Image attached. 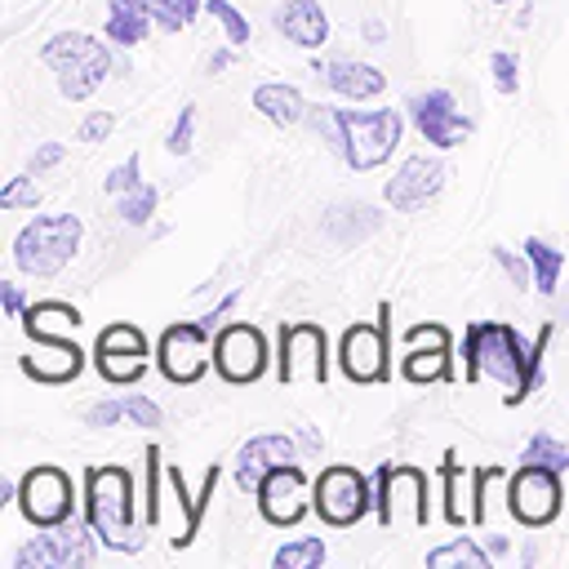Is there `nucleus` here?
Masks as SVG:
<instances>
[{
  "label": "nucleus",
  "instance_id": "39448f33",
  "mask_svg": "<svg viewBox=\"0 0 569 569\" xmlns=\"http://www.w3.org/2000/svg\"><path fill=\"white\" fill-rule=\"evenodd\" d=\"M373 516L382 529H422L431 520L427 471L413 462H382L373 476Z\"/></svg>",
  "mask_w": 569,
  "mask_h": 569
},
{
  "label": "nucleus",
  "instance_id": "7ed1b4c3",
  "mask_svg": "<svg viewBox=\"0 0 569 569\" xmlns=\"http://www.w3.org/2000/svg\"><path fill=\"white\" fill-rule=\"evenodd\" d=\"M111 40L84 36V31H58L40 44V62L53 71L58 93L67 102H84L98 93V84L111 76Z\"/></svg>",
  "mask_w": 569,
  "mask_h": 569
},
{
  "label": "nucleus",
  "instance_id": "9d476101",
  "mask_svg": "<svg viewBox=\"0 0 569 569\" xmlns=\"http://www.w3.org/2000/svg\"><path fill=\"white\" fill-rule=\"evenodd\" d=\"M565 507V489H560V471L551 467H533L520 462V471L507 476V511L516 525L525 529H547Z\"/></svg>",
  "mask_w": 569,
  "mask_h": 569
},
{
  "label": "nucleus",
  "instance_id": "f03ea898",
  "mask_svg": "<svg viewBox=\"0 0 569 569\" xmlns=\"http://www.w3.org/2000/svg\"><path fill=\"white\" fill-rule=\"evenodd\" d=\"M84 516L98 533V542L107 551H142L147 547V533L133 516V471L129 467H89L84 471Z\"/></svg>",
  "mask_w": 569,
  "mask_h": 569
},
{
  "label": "nucleus",
  "instance_id": "c756f323",
  "mask_svg": "<svg viewBox=\"0 0 569 569\" xmlns=\"http://www.w3.org/2000/svg\"><path fill=\"white\" fill-rule=\"evenodd\" d=\"M449 356H453V347H405L400 373H405V382H413V387L445 382V378H453Z\"/></svg>",
  "mask_w": 569,
  "mask_h": 569
},
{
  "label": "nucleus",
  "instance_id": "3c124183",
  "mask_svg": "<svg viewBox=\"0 0 569 569\" xmlns=\"http://www.w3.org/2000/svg\"><path fill=\"white\" fill-rule=\"evenodd\" d=\"M236 302H240V293H236V289H231V293H227V298H222V302H218V307H213V311H204V316H200V325H204V329H209V333H213V329H222V320H227V316H231V307H236Z\"/></svg>",
  "mask_w": 569,
  "mask_h": 569
},
{
  "label": "nucleus",
  "instance_id": "ddd939ff",
  "mask_svg": "<svg viewBox=\"0 0 569 569\" xmlns=\"http://www.w3.org/2000/svg\"><path fill=\"white\" fill-rule=\"evenodd\" d=\"M387 325H391V307L382 302L378 320H356L351 329H342L338 369L347 373V382H356V387L387 382Z\"/></svg>",
  "mask_w": 569,
  "mask_h": 569
},
{
  "label": "nucleus",
  "instance_id": "72a5a7b5",
  "mask_svg": "<svg viewBox=\"0 0 569 569\" xmlns=\"http://www.w3.org/2000/svg\"><path fill=\"white\" fill-rule=\"evenodd\" d=\"M507 485V467H476L471 471V525H489L493 489Z\"/></svg>",
  "mask_w": 569,
  "mask_h": 569
},
{
  "label": "nucleus",
  "instance_id": "4c0bfd02",
  "mask_svg": "<svg viewBox=\"0 0 569 569\" xmlns=\"http://www.w3.org/2000/svg\"><path fill=\"white\" fill-rule=\"evenodd\" d=\"M160 445H147L142 453V520L156 525L160 520Z\"/></svg>",
  "mask_w": 569,
  "mask_h": 569
},
{
  "label": "nucleus",
  "instance_id": "bb28decb",
  "mask_svg": "<svg viewBox=\"0 0 569 569\" xmlns=\"http://www.w3.org/2000/svg\"><path fill=\"white\" fill-rule=\"evenodd\" d=\"M18 320H22L27 338H71V333L80 329V311H76L71 302H58V298L31 302Z\"/></svg>",
  "mask_w": 569,
  "mask_h": 569
},
{
  "label": "nucleus",
  "instance_id": "a878e982",
  "mask_svg": "<svg viewBox=\"0 0 569 569\" xmlns=\"http://www.w3.org/2000/svg\"><path fill=\"white\" fill-rule=\"evenodd\" d=\"M382 227V213L373 209V204H351V200H342V204H333L329 213H325V231L342 244V249H351V244H360V240H369L373 231Z\"/></svg>",
  "mask_w": 569,
  "mask_h": 569
},
{
  "label": "nucleus",
  "instance_id": "8fccbe9b",
  "mask_svg": "<svg viewBox=\"0 0 569 569\" xmlns=\"http://www.w3.org/2000/svg\"><path fill=\"white\" fill-rule=\"evenodd\" d=\"M0 307H4V316H9V320H18V316L27 311L22 284H13V280H0Z\"/></svg>",
  "mask_w": 569,
  "mask_h": 569
},
{
  "label": "nucleus",
  "instance_id": "ea45409f",
  "mask_svg": "<svg viewBox=\"0 0 569 569\" xmlns=\"http://www.w3.org/2000/svg\"><path fill=\"white\" fill-rule=\"evenodd\" d=\"M191 147H196V107L187 102V107H178V120L164 133V151L169 156H187Z\"/></svg>",
  "mask_w": 569,
  "mask_h": 569
},
{
  "label": "nucleus",
  "instance_id": "cd10ccee",
  "mask_svg": "<svg viewBox=\"0 0 569 569\" xmlns=\"http://www.w3.org/2000/svg\"><path fill=\"white\" fill-rule=\"evenodd\" d=\"M164 476H169V485H173V493L182 498V507H187V520H182V533H173V547H187L196 533H200V520H204V507H209V498H213V489H218V476H222V467L213 462L209 471H204V485H200V493L191 498L187 493V480H182V471L169 462L164 467Z\"/></svg>",
  "mask_w": 569,
  "mask_h": 569
},
{
  "label": "nucleus",
  "instance_id": "a19ab883",
  "mask_svg": "<svg viewBox=\"0 0 569 569\" xmlns=\"http://www.w3.org/2000/svg\"><path fill=\"white\" fill-rule=\"evenodd\" d=\"M36 204H40V187H36L31 169L0 187V209H36Z\"/></svg>",
  "mask_w": 569,
  "mask_h": 569
},
{
  "label": "nucleus",
  "instance_id": "a211bd4d",
  "mask_svg": "<svg viewBox=\"0 0 569 569\" xmlns=\"http://www.w3.org/2000/svg\"><path fill=\"white\" fill-rule=\"evenodd\" d=\"M253 498H258L262 520H267V525H276V529L298 525V520L307 516V507H311V498H307V476H302V467H298V462H284V467L267 471Z\"/></svg>",
  "mask_w": 569,
  "mask_h": 569
},
{
  "label": "nucleus",
  "instance_id": "9b49d317",
  "mask_svg": "<svg viewBox=\"0 0 569 569\" xmlns=\"http://www.w3.org/2000/svg\"><path fill=\"white\" fill-rule=\"evenodd\" d=\"M156 365L173 387H191L213 365V333L200 320H178L156 342Z\"/></svg>",
  "mask_w": 569,
  "mask_h": 569
},
{
  "label": "nucleus",
  "instance_id": "a18cd8bd",
  "mask_svg": "<svg viewBox=\"0 0 569 569\" xmlns=\"http://www.w3.org/2000/svg\"><path fill=\"white\" fill-rule=\"evenodd\" d=\"M493 262L507 271V280H511L516 289H529V280H533V267H529V258H516L511 249H502V244H498V249H493Z\"/></svg>",
  "mask_w": 569,
  "mask_h": 569
},
{
  "label": "nucleus",
  "instance_id": "6e6d98bb",
  "mask_svg": "<svg viewBox=\"0 0 569 569\" xmlns=\"http://www.w3.org/2000/svg\"><path fill=\"white\" fill-rule=\"evenodd\" d=\"M507 547H511V542H507V538H502V533H489V551H493V556H502V551H507Z\"/></svg>",
  "mask_w": 569,
  "mask_h": 569
},
{
  "label": "nucleus",
  "instance_id": "4be33fe9",
  "mask_svg": "<svg viewBox=\"0 0 569 569\" xmlns=\"http://www.w3.org/2000/svg\"><path fill=\"white\" fill-rule=\"evenodd\" d=\"M271 22L298 49H320L329 40V13L320 9V0H284V4H276Z\"/></svg>",
  "mask_w": 569,
  "mask_h": 569
},
{
  "label": "nucleus",
  "instance_id": "f704fd0d",
  "mask_svg": "<svg viewBox=\"0 0 569 569\" xmlns=\"http://www.w3.org/2000/svg\"><path fill=\"white\" fill-rule=\"evenodd\" d=\"M520 462H533V467H551V471H569V445H560L551 431H533L520 449Z\"/></svg>",
  "mask_w": 569,
  "mask_h": 569
},
{
  "label": "nucleus",
  "instance_id": "6ab92c4d",
  "mask_svg": "<svg viewBox=\"0 0 569 569\" xmlns=\"http://www.w3.org/2000/svg\"><path fill=\"white\" fill-rule=\"evenodd\" d=\"M284 462H298V440L293 436H284V431H258V436H249L236 449V467H231L236 489L240 493H258L262 476L276 471V467H284Z\"/></svg>",
  "mask_w": 569,
  "mask_h": 569
},
{
  "label": "nucleus",
  "instance_id": "b1692460",
  "mask_svg": "<svg viewBox=\"0 0 569 569\" xmlns=\"http://www.w3.org/2000/svg\"><path fill=\"white\" fill-rule=\"evenodd\" d=\"M156 27V13H151V0H107V27L102 36L120 49L147 40Z\"/></svg>",
  "mask_w": 569,
  "mask_h": 569
},
{
  "label": "nucleus",
  "instance_id": "dca6fc26",
  "mask_svg": "<svg viewBox=\"0 0 569 569\" xmlns=\"http://www.w3.org/2000/svg\"><path fill=\"white\" fill-rule=\"evenodd\" d=\"M405 111H409V120H413V129L422 133V142H431L436 151H449V147H462L467 138H471V116H462L458 111V102H453V93L449 89H427V93H413L409 102H405Z\"/></svg>",
  "mask_w": 569,
  "mask_h": 569
},
{
  "label": "nucleus",
  "instance_id": "58836bf2",
  "mask_svg": "<svg viewBox=\"0 0 569 569\" xmlns=\"http://www.w3.org/2000/svg\"><path fill=\"white\" fill-rule=\"evenodd\" d=\"M200 9H204V0H151V13H156L160 31H187Z\"/></svg>",
  "mask_w": 569,
  "mask_h": 569
},
{
  "label": "nucleus",
  "instance_id": "412c9836",
  "mask_svg": "<svg viewBox=\"0 0 569 569\" xmlns=\"http://www.w3.org/2000/svg\"><path fill=\"white\" fill-rule=\"evenodd\" d=\"M316 76H325V84L347 98V102H369L387 89V76L373 67V62H356V58H329V62H316Z\"/></svg>",
  "mask_w": 569,
  "mask_h": 569
},
{
  "label": "nucleus",
  "instance_id": "0eeeda50",
  "mask_svg": "<svg viewBox=\"0 0 569 569\" xmlns=\"http://www.w3.org/2000/svg\"><path fill=\"white\" fill-rule=\"evenodd\" d=\"M98 556V533L84 520H62V525H49L40 533H31L18 551H13V569H89Z\"/></svg>",
  "mask_w": 569,
  "mask_h": 569
},
{
  "label": "nucleus",
  "instance_id": "393cba45",
  "mask_svg": "<svg viewBox=\"0 0 569 569\" xmlns=\"http://www.w3.org/2000/svg\"><path fill=\"white\" fill-rule=\"evenodd\" d=\"M253 107H258V116H267V120L280 124V129L302 124V120L311 116L302 89H298V84H284V80H267V84H258V89H253Z\"/></svg>",
  "mask_w": 569,
  "mask_h": 569
},
{
  "label": "nucleus",
  "instance_id": "79ce46f5",
  "mask_svg": "<svg viewBox=\"0 0 569 569\" xmlns=\"http://www.w3.org/2000/svg\"><path fill=\"white\" fill-rule=\"evenodd\" d=\"M142 182V156L133 151V156H124L116 169H107V178H102V191L116 200V196H124L129 187H138Z\"/></svg>",
  "mask_w": 569,
  "mask_h": 569
},
{
  "label": "nucleus",
  "instance_id": "6e6552de",
  "mask_svg": "<svg viewBox=\"0 0 569 569\" xmlns=\"http://www.w3.org/2000/svg\"><path fill=\"white\" fill-rule=\"evenodd\" d=\"M311 511L329 525V529H351L373 511V489L365 480L360 467L351 462H329L320 467L316 485H311Z\"/></svg>",
  "mask_w": 569,
  "mask_h": 569
},
{
  "label": "nucleus",
  "instance_id": "c9c22d12",
  "mask_svg": "<svg viewBox=\"0 0 569 569\" xmlns=\"http://www.w3.org/2000/svg\"><path fill=\"white\" fill-rule=\"evenodd\" d=\"M325 556H329V547H325L320 538H293V542H284V547L271 556V565H276V569H320Z\"/></svg>",
  "mask_w": 569,
  "mask_h": 569
},
{
  "label": "nucleus",
  "instance_id": "2eb2a0df",
  "mask_svg": "<svg viewBox=\"0 0 569 569\" xmlns=\"http://www.w3.org/2000/svg\"><path fill=\"white\" fill-rule=\"evenodd\" d=\"M93 365L98 373L111 382V387H133L147 365H151V347H147V333L129 320H116L107 325L98 338H93Z\"/></svg>",
  "mask_w": 569,
  "mask_h": 569
},
{
  "label": "nucleus",
  "instance_id": "4d7b16f0",
  "mask_svg": "<svg viewBox=\"0 0 569 569\" xmlns=\"http://www.w3.org/2000/svg\"><path fill=\"white\" fill-rule=\"evenodd\" d=\"M556 320H569V293L560 298V307H556Z\"/></svg>",
  "mask_w": 569,
  "mask_h": 569
},
{
  "label": "nucleus",
  "instance_id": "e433bc0d",
  "mask_svg": "<svg viewBox=\"0 0 569 569\" xmlns=\"http://www.w3.org/2000/svg\"><path fill=\"white\" fill-rule=\"evenodd\" d=\"M204 13L222 27V36H227V44H236V49H244L249 44V36H253V27H249V18L231 4V0H204Z\"/></svg>",
  "mask_w": 569,
  "mask_h": 569
},
{
  "label": "nucleus",
  "instance_id": "de8ad7c7",
  "mask_svg": "<svg viewBox=\"0 0 569 569\" xmlns=\"http://www.w3.org/2000/svg\"><path fill=\"white\" fill-rule=\"evenodd\" d=\"M405 347H453L445 325H413L405 329Z\"/></svg>",
  "mask_w": 569,
  "mask_h": 569
},
{
  "label": "nucleus",
  "instance_id": "c85d7f7f",
  "mask_svg": "<svg viewBox=\"0 0 569 569\" xmlns=\"http://www.w3.org/2000/svg\"><path fill=\"white\" fill-rule=\"evenodd\" d=\"M440 485H445V493H440L445 525H453V529L471 525V471H462L453 453H445V462H440Z\"/></svg>",
  "mask_w": 569,
  "mask_h": 569
},
{
  "label": "nucleus",
  "instance_id": "7c9ffc66",
  "mask_svg": "<svg viewBox=\"0 0 569 569\" xmlns=\"http://www.w3.org/2000/svg\"><path fill=\"white\" fill-rule=\"evenodd\" d=\"M520 249H525V258H529V267H533V289H538L542 298H556L560 271H565V249H556V244L542 240V236H529Z\"/></svg>",
  "mask_w": 569,
  "mask_h": 569
},
{
  "label": "nucleus",
  "instance_id": "473e14b6",
  "mask_svg": "<svg viewBox=\"0 0 569 569\" xmlns=\"http://www.w3.org/2000/svg\"><path fill=\"white\" fill-rule=\"evenodd\" d=\"M156 204H160V191L151 182H138L124 196H116V213H120L124 227H147L156 218Z\"/></svg>",
  "mask_w": 569,
  "mask_h": 569
},
{
  "label": "nucleus",
  "instance_id": "4468645a",
  "mask_svg": "<svg viewBox=\"0 0 569 569\" xmlns=\"http://www.w3.org/2000/svg\"><path fill=\"white\" fill-rule=\"evenodd\" d=\"M267 338L258 325H244V320H231L213 333V369L222 382L231 387H249L267 373Z\"/></svg>",
  "mask_w": 569,
  "mask_h": 569
},
{
  "label": "nucleus",
  "instance_id": "864d4df0",
  "mask_svg": "<svg viewBox=\"0 0 569 569\" xmlns=\"http://www.w3.org/2000/svg\"><path fill=\"white\" fill-rule=\"evenodd\" d=\"M302 449H307V453H320V436H316V427H302Z\"/></svg>",
  "mask_w": 569,
  "mask_h": 569
},
{
  "label": "nucleus",
  "instance_id": "13d9d810",
  "mask_svg": "<svg viewBox=\"0 0 569 569\" xmlns=\"http://www.w3.org/2000/svg\"><path fill=\"white\" fill-rule=\"evenodd\" d=\"M493 4H511V0H493Z\"/></svg>",
  "mask_w": 569,
  "mask_h": 569
},
{
  "label": "nucleus",
  "instance_id": "37998d69",
  "mask_svg": "<svg viewBox=\"0 0 569 569\" xmlns=\"http://www.w3.org/2000/svg\"><path fill=\"white\" fill-rule=\"evenodd\" d=\"M311 129L320 133V142L342 160V120H338V107H311Z\"/></svg>",
  "mask_w": 569,
  "mask_h": 569
},
{
  "label": "nucleus",
  "instance_id": "f3484780",
  "mask_svg": "<svg viewBox=\"0 0 569 569\" xmlns=\"http://www.w3.org/2000/svg\"><path fill=\"white\" fill-rule=\"evenodd\" d=\"M445 191V164L436 156H409L396 164V173L382 182V200L391 213H418Z\"/></svg>",
  "mask_w": 569,
  "mask_h": 569
},
{
  "label": "nucleus",
  "instance_id": "423d86ee",
  "mask_svg": "<svg viewBox=\"0 0 569 569\" xmlns=\"http://www.w3.org/2000/svg\"><path fill=\"white\" fill-rule=\"evenodd\" d=\"M338 120H342V164L356 173L387 164L405 138V116L396 107H378V111L338 107Z\"/></svg>",
  "mask_w": 569,
  "mask_h": 569
},
{
  "label": "nucleus",
  "instance_id": "603ef678",
  "mask_svg": "<svg viewBox=\"0 0 569 569\" xmlns=\"http://www.w3.org/2000/svg\"><path fill=\"white\" fill-rule=\"evenodd\" d=\"M231 49H236V44H231ZM231 49H218V53H213V58H209V71H213V76H218V71H227V67H231Z\"/></svg>",
  "mask_w": 569,
  "mask_h": 569
},
{
  "label": "nucleus",
  "instance_id": "09e8293b",
  "mask_svg": "<svg viewBox=\"0 0 569 569\" xmlns=\"http://www.w3.org/2000/svg\"><path fill=\"white\" fill-rule=\"evenodd\" d=\"M62 156H67V147H62V142H40V147L27 156V169L40 178V173H49L53 164H62Z\"/></svg>",
  "mask_w": 569,
  "mask_h": 569
},
{
  "label": "nucleus",
  "instance_id": "5701e85b",
  "mask_svg": "<svg viewBox=\"0 0 569 569\" xmlns=\"http://www.w3.org/2000/svg\"><path fill=\"white\" fill-rule=\"evenodd\" d=\"M160 418H164L160 405H156L151 396H142V391L111 396V400H98V405L84 409V427H98V431L120 427V422H133V427H160Z\"/></svg>",
  "mask_w": 569,
  "mask_h": 569
},
{
  "label": "nucleus",
  "instance_id": "20e7f679",
  "mask_svg": "<svg viewBox=\"0 0 569 569\" xmlns=\"http://www.w3.org/2000/svg\"><path fill=\"white\" fill-rule=\"evenodd\" d=\"M84 240L80 213H36L18 236H13V262L22 276H58Z\"/></svg>",
  "mask_w": 569,
  "mask_h": 569
},
{
  "label": "nucleus",
  "instance_id": "c03bdc74",
  "mask_svg": "<svg viewBox=\"0 0 569 569\" xmlns=\"http://www.w3.org/2000/svg\"><path fill=\"white\" fill-rule=\"evenodd\" d=\"M489 71H493V89L502 93V98H511L516 89H520V76H516V53H493L489 58Z\"/></svg>",
  "mask_w": 569,
  "mask_h": 569
},
{
  "label": "nucleus",
  "instance_id": "1a4fd4ad",
  "mask_svg": "<svg viewBox=\"0 0 569 569\" xmlns=\"http://www.w3.org/2000/svg\"><path fill=\"white\" fill-rule=\"evenodd\" d=\"M18 511L31 529H49L76 516V485L62 467L36 462L31 471L18 476Z\"/></svg>",
  "mask_w": 569,
  "mask_h": 569
},
{
  "label": "nucleus",
  "instance_id": "aec40b11",
  "mask_svg": "<svg viewBox=\"0 0 569 569\" xmlns=\"http://www.w3.org/2000/svg\"><path fill=\"white\" fill-rule=\"evenodd\" d=\"M22 373L44 382V387H62V382H76L80 369H84V351L71 342V338H31V351L18 356Z\"/></svg>",
  "mask_w": 569,
  "mask_h": 569
},
{
  "label": "nucleus",
  "instance_id": "2f4dec72",
  "mask_svg": "<svg viewBox=\"0 0 569 569\" xmlns=\"http://www.w3.org/2000/svg\"><path fill=\"white\" fill-rule=\"evenodd\" d=\"M489 565H493V556L471 538H453V542L427 551V569H489Z\"/></svg>",
  "mask_w": 569,
  "mask_h": 569
},
{
  "label": "nucleus",
  "instance_id": "f8f14e48",
  "mask_svg": "<svg viewBox=\"0 0 569 569\" xmlns=\"http://www.w3.org/2000/svg\"><path fill=\"white\" fill-rule=\"evenodd\" d=\"M276 378H280L284 387H298V382L325 387V378H329V338H325V325H316V320H293V325L280 329Z\"/></svg>",
  "mask_w": 569,
  "mask_h": 569
},
{
  "label": "nucleus",
  "instance_id": "49530a36",
  "mask_svg": "<svg viewBox=\"0 0 569 569\" xmlns=\"http://www.w3.org/2000/svg\"><path fill=\"white\" fill-rule=\"evenodd\" d=\"M111 129H116V116H111V111H89V116L80 120L76 138H80V142H107Z\"/></svg>",
  "mask_w": 569,
  "mask_h": 569
},
{
  "label": "nucleus",
  "instance_id": "f257e3e1",
  "mask_svg": "<svg viewBox=\"0 0 569 569\" xmlns=\"http://www.w3.org/2000/svg\"><path fill=\"white\" fill-rule=\"evenodd\" d=\"M462 378L467 382L493 378L502 387V400L520 405L533 391V369H529L525 338L502 320H471L462 329Z\"/></svg>",
  "mask_w": 569,
  "mask_h": 569
},
{
  "label": "nucleus",
  "instance_id": "5fc2aeb1",
  "mask_svg": "<svg viewBox=\"0 0 569 569\" xmlns=\"http://www.w3.org/2000/svg\"><path fill=\"white\" fill-rule=\"evenodd\" d=\"M365 40H373V44L382 40V22H378V18H369V22H365Z\"/></svg>",
  "mask_w": 569,
  "mask_h": 569
}]
</instances>
